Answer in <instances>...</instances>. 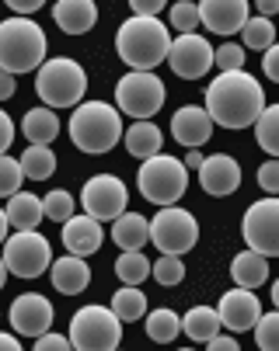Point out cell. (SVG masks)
I'll list each match as a JSON object with an SVG mask.
<instances>
[{
    "label": "cell",
    "instance_id": "cell-1",
    "mask_svg": "<svg viewBox=\"0 0 279 351\" xmlns=\"http://www.w3.org/2000/svg\"><path fill=\"white\" fill-rule=\"evenodd\" d=\"M203 108L213 119V125L234 129V132L248 129V125H255L258 112L265 108V87L245 70L216 73L206 84V105Z\"/></svg>",
    "mask_w": 279,
    "mask_h": 351
},
{
    "label": "cell",
    "instance_id": "cell-2",
    "mask_svg": "<svg viewBox=\"0 0 279 351\" xmlns=\"http://www.w3.org/2000/svg\"><path fill=\"white\" fill-rule=\"evenodd\" d=\"M168 45H171V35L161 18L133 14L115 32V53L129 70H157L168 60Z\"/></svg>",
    "mask_w": 279,
    "mask_h": 351
},
{
    "label": "cell",
    "instance_id": "cell-3",
    "mask_svg": "<svg viewBox=\"0 0 279 351\" xmlns=\"http://www.w3.org/2000/svg\"><path fill=\"white\" fill-rule=\"evenodd\" d=\"M67 129L77 149H84L91 157H102L122 139V115L109 101H84V105H74Z\"/></svg>",
    "mask_w": 279,
    "mask_h": 351
},
{
    "label": "cell",
    "instance_id": "cell-4",
    "mask_svg": "<svg viewBox=\"0 0 279 351\" xmlns=\"http://www.w3.org/2000/svg\"><path fill=\"white\" fill-rule=\"evenodd\" d=\"M45 49H49V42H45V32L25 18V14H14L8 21H0V70L8 73H32L42 66L45 60Z\"/></svg>",
    "mask_w": 279,
    "mask_h": 351
},
{
    "label": "cell",
    "instance_id": "cell-5",
    "mask_svg": "<svg viewBox=\"0 0 279 351\" xmlns=\"http://www.w3.org/2000/svg\"><path fill=\"white\" fill-rule=\"evenodd\" d=\"M35 90H38L45 108H53V112L56 108H74V105H80V97L87 90V73L70 56L42 60L38 77H35Z\"/></svg>",
    "mask_w": 279,
    "mask_h": 351
},
{
    "label": "cell",
    "instance_id": "cell-6",
    "mask_svg": "<svg viewBox=\"0 0 279 351\" xmlns=\"http://www.w3.org/2000/svg\"><path fill=\"white\" fill-rule=\"evenodd\" d=\"M136 188L154 206H175L185 195V188H189V167L168 154H154L147 160H140Z\"/></svg>",
    "mask_w": 279,
    "mask_h": 351
},
{
    "label": "cell",
    "instance_id": "cell-7",
    "mask_svg": "<svg viewBox=\"0 0 279 351\" xmlns=\"http://www.w3.org/2000/svg\"><path fill=\"white\" fill-rule=\"evenodd\" d=\"M67 337L77 351H115L122 344V320L112 313V306H80L70 317Z\"/></svg>",
    "mask_w": 279,
    "mask_h": 351
},
{
    "label": "cell",
    "instance_id": "cell-8",
    "mask_svg": "<svg viewBox=\"0 0 279 351\" xmlns=\"http://www.w3.org/2000/svg\"><path fill=\"white\" fill-rule=\"evenodd\" d=\"M164 80L154 70H129L115 84V108L129 119H154L164 108Z\"/></svg>",
    "mask_w": 279,
    "mask_h": 351
},
{
    "label": "cell",
    "instance_id": "cell-9",
    "mask_svg": "<svg viewBox=\"0 0 279 351\" xmlns=\"http://www.w3.org/2000/svg\"><path fill=\"white\" fill-rule=\"evenodd\" d=\"M150 243L161 254H189L199 243V223L189 209L175 206H157V216L150 219Z\"/></svg>",
    "mask_w": 279,
    "mask_h": 351
},
{
    "label": "cell",
    "instance_id": "cell-10",
    "mask_svg": "<svg viewBox=\"0 0 279 351\" xmlns=\"http://www.w3.org/2000/svg\"><path fill=\"white\" fill-rule=\"evenodd\" d=\"M4 265H8V275H18V278H38L53 261V250H49V240H45L38 230H18L14 237L4 240Z\"/></svg>",
    "mask_w": 279,
    "mask_h": 351
},
{
    "label": "cell",
    "instance_id": "cell-11",
    "mask_svg": "<svg viewBox=\"0 0 279 351\" xmlns=\"http://www.w3.org/2000/svg\"><path fill=\"white\" fill-rule=\"evenodd\" d=\"M241 237L258 254L279 258V198L276 195H265L258 202H252V209L245 213V223H241Z\"/></svg>",
    "mask_w": 279,
    "mask_h": 351
},
{
    "label": "cell",
    "instance_id": "cell-12",
    "mask_svg": "<svg viewBox=\"0 0 279 351\" xmlns=\"http://www.w3.org/2000/svg\"><path fill=\"white\" fill-rule=\"evenodd\" d=\"M126 202H129V191L122 184V178L115 174H95L84 181V191H80V206L87 216H95L98 223H112L119 213H126Z\"/></svg>",
    "mask_w": 279,
    "mask_h": 351
},
{
    "label": "cell",
    "instance_id": "cell-13",
    "mask_svg": "<svg viewBox=\"0 0 279 351\" xmlns=\"http://www.w3.org/2000/svg\"><path fill=\"white\" fill-rule=\"evenodd\" d=\"M164 63L181 80H199V77H206L213 70V45L203 35H196V32H181L178 38H171Z\"/></svg>",
    "mask_w": 279,
    "mask_h": 351
},
{
    "label": "cell",
    "instance_id": "cell-14",
    "mask_svg": "<svg viewBox=\"0 0 279 351\" xmlns=\"http://www.w3.org/2000/svg\"><path fill=\"white\" fill-rule=\"evenodd\" d=\"M213 310H216V317H220V327L241 334V330H252V327H255V320H258V313H262V303H258L255 289L234 285L230 292L220 295V303H216Z\"/></svg>",
    "mask_w": 279,
    "mask_h": 351
},
{
    "label": "cell",
    "instance_id": "cell-15",
    "mask_svg": "<svg viewBox=\"0 0 279 351\" xmlns=\"http://www.w3.org/2000/svg\"><path fill=\"white\" fill-rule=\"evenodd\" d=\"M53 317H56V310H53V303L42 292H21L11 303V327H14V334L38 337V334H45L53 327Z\"/></svg>",
    "mask_w": 279,
    "mask_h": 351
},
{
    "label": "cell",
    "instance_id": "cell-16",
    "mask_svg": "<svg viewBox=\"0 0 279 351\" xmlns=\"http://www.w3.org/2000/svg\"><path fill=\"white\" fill-rule=\"evenodd\" d=\"M196 11H199V25L213 35H223V38L241 32V25L252 18L248 0H199Z\"/></svg>",
    "mask_w": 279,
    "mask_h": 351
},
{
    "label": "cell",
    "instance_id": "cell-17",
    "mask_svg": "<svg viewBox=\"0 0 279 351\" xmlns=\"http://www.w3.org/2000/svg\"><path fill=\"white\" fill-rule=\"evenodd\" d=\"M199 171V184L206 195L213 198H227L241 188V164L230 157V154H213V157H203V164L196 167Z\"/></svg>",
    "mask_w": 279,
    "mask_h": 351
},
{
    "label": "cell",
    "instance_id": "cell-18",
    "mask_svg": "<svg viewBox=\"0 0 279 351\" xmlns=\"http://www.w3.org/2000/svg\"><path fill=\"white\" fill-rule=\"evenodd\" d=\"M213 119L206 115L203 105H181L175 115H171V136L175 143H181L185 149H199L203 143H210L213 136Z\"/></svg>",
    "mask_w": 279,
    "mask_h": 351
},
{
    "label": "cell",
    "instance_id": "cell-19",
    "mask_svg": "<svg viewBox=\"0 0 279 351\" xmlns=\"http://www.w3.org/2000/svg\"><path fill=\"white\" fill-rule=\"evenodd\" d=\"M105 243V230L95 216H87V213H74L70 219H63V247L70 250V254L77 258H91V254H98Z\"/></svg>",
    "mask_w": 279,
    "mask_h": 351
},
{
    "label": "cell",
    "instance_id": "cell-20",
    "mask_svg": "<svg viewBox=\"0 0 279 351\" xmlns=\"http://www.w3.org/2000/svg\"><path fill=\"white\" fill-rule=\"evenodd\" d=\"M49 282L56 285L60 295H80L87 285H91V268H87V258H77V254H63L56 261H49Z\"/></svg>",
    "mask_w": 279,
    "mask_h": 351
},
{
    "label": "cell",
    "instance_id": "cell-21",
    "mask_svg": "<svg viewBox=\"0 0 279 351\" xmlns=\"http://www.w3.org/2000/svg\"><path fill=\"white\" fill-rule=\"evenodd\" d=\"M53 21L67 35H87L98 25V4L95 0H56Z\"/></svg>",
    "mask_w": 279,
    "mask_h": 351
},
{
    "label": "cell",
    "instance_id": "cell-22",
    "mask_svg": "<svg viewBox=\"0 0 279 351\" xmlns=\"http://www.w3.org/2000/svg\"><path fill=\"white\" fill-rule=\"evenodd\" d=\"M150 240V219L140 213H119L112 219V243L119 250H144V243Z\"/></svg>",
    "mask_w": 279,
    "mask_h": 351
},
{
    "label": "cell",
    "instance_id": "cell-23",
    "mask_svg": "<svg viewBox=\"0 0 279 351\" xmlns=\"http://www.w3.org/2000/svg\"><path fill=\"white\" fill-rule=\"evenodd\" d=\"M122 143H126V149H129V157L147 160V157L161 154V146H164V132H161L150 119H136V122L122 132Z\"/></svg>",
    "mask_w": 279,
    "mask_h": 351
},
{
    "label": "cell",
    "instance_id": "cell-24",
    "mask_svg": "<svg viewBox=\"0 0 279 351\" xmlns=\"http://www.w3.org/2000/svg\"><path fill=\"white\" fill-rule=\"evenodd\" d=\"M230 278H234V285L241 289H258L269 282V258L258 254V250H241V254L230 261Z\"/></svg>",
    "mask_w": 279,
    "mask_h": 351
},
{
    "label": "cell",
    "instance_id": "cell-25",
    "mask_svg": "<svg viewBox=\"0 0 279 351\" xmlns=\"http://www.w3.org/2000/svg\"><path fill=\"white\" fill-rule=\"evenodd\" d=\"M4 216H8V223L14 230H38V223H42V198L18 188L14 195H8Z\"/></svg>",
    "mask_w": 279,
    "mask_h": 351
},
{
    "label": "cell",
    "instance_id": "cell-26",
    "mask_svg": "<svg viewBox=\"0 0 279 351\" xmlns=\"http://www.w3.org/2000/svg\"><path fill=\"white\" fill-rule=\"evenodd\" d=\"M21 132H25V139L28 143H38V146H49L56 136H60V115L53 112V108H32V112H25V119H21Z\"/></svg>",
    "mask_w": 279,
    "mask_h": 351
},
{
    "label": "cell",
    "instance_id": "cell-27",
    "mask_svg": "<svg viewBox=\"0 0 279 351\" xmlns=\"http://www.w3.org/2000/svg\"><path fill=\"white\" fill-rule=\"evenodd\" d=\"M216 330H220V317H216L213 306H192L189 313L181 317V334L189 337L192 344H206Z\"/></svg>",
    "mask_w": 279,
    "mask_h": 351
},
{
    "label": "cell",
    "instance_id": "cell-28",
    "mask_svg": "<svg viewBox=\"0 0 279 351\" xmlns=\"http://www.w3.org/2000/svg\"><path fill=\"white\" fill-rule=\"evenodd\" d=\"M18 164H21V174H25L28 181H49L53 171H56V154H53L49 146L28 143V149L18 157Z\"/></svg>",
    "mask_w": 279,
    "mask_h": 351
},
{
    "label": "cell",
    "instance_id": "cell-29",
    "mask_svg": "<svg viewBox=\"0 0 279 351\" xmlns=\"http://www.w3.org/2000/svg\"><path fill=\"white\" fill-rule=\"evenodd\" d=\"M147 295H144V289L140 285H122L115 295H112V313L122 320V324H136L140 317L147 313Z\"/></svg>",
    "mask_w": 279,
    "mask_h": 351
},
{
    "label": "cell",
    "instance_id": "cell-30",
    "mask_svg": "<svg viewBox=\"0 0 279 351\" xmlns=\"http://www.w3.org/2000/svg\"><path fill=\"white\" fill-rule=\"evenodd\" d=\"M144 317H147V337L157 341V344H171V341L181 334V317H178L175 310H168V306L150 310V313H144Z\"/></svg>",
    "mask_w": 279,
    "mask_h": 351
},
{
    "label": "cell",
    "instance_id": "cell-31",
    "mask_svg": "<svg viewBox=\"0 0 279 351\" xmlns=\"http://www.w3.org/2000/svg\"><path fill=\"white\" fill-rule=\"evenodd\" d=\"M115 275L122 285H144L150 278V261L144 258V250H122L115 261Z\"/></svg>",
    "mask_w": 279,
    "mask_h": 351
},
{
    "label": "cell",
    "instance_id": "cell-32",
    "mask_svg": "<svg viewBox=\"0 0 279 351\" xmlns=\"http://www.w3.org/2000/svg\"><path fill=\"white\" fill-rule=\"evenodd\" d=\"M255 139L269 157L279 154V105H265L255 119Z\"/></svg>",
    "mask_w": 279,
    "mask_h": 351
},
{
    "label": "cell",
    "instance_id": "cell-33",
    "mask_svg": "<svg viewBox=\"0 0 279 351\" xmlns=\"http://www.w3.org/2000/svg\"><path fill=\"white\" fill-rule=\"evenodd\" d=\"M74 209H77V202H74V195L67 188H53V191L42 195V219L63 223V219L74 216Z\"/></svg>",
    "mask_w": 279,
    "mask_h": 351
},
{
    "label": "cell",
    "instance_id": "cell-34",
    "mask_svg": "<svg viewBox=\"0 0 279 351\" xmlns=\"http://www.w3.org/2000/svg\"><path fill=\"white\" fill-rule=\"evenodd\" d=\"M241 35H245V49H269L276 45V28H272V18H248L241 25Z\"/></svg>",
    "mask_w": 279,
    "mask_h": 351
},
{
    "label": "cell",
    "instance_id": "cell-35",
    "mask_svg": "<svg viewBox=\"0 0 279 351\" xmlns=\"http://www.w3.org/2000/svg\"><path fill=\"white\" fill-rule=\"evenodd\" d=\"M255 344L262 348V351H276L279 348V313L276 310H269V313H258V320H255Z\"/></svg>",
    "mask_w": 279,
    "mask_h": 351
},
{
    "label": "cell",
    "instance_id": "cell-36",
    "mask_svg": "<svg viewBox=\"0 0 279 351\" xmlns=\"http://www.w3.org/2000/svg\"><path fill=\"white\" fill-rule=\"evenodd\" d=\"M150 275H154V282H161V285H178V282L185 278L181 254H161V258L150 265Z\"/></svg>",
    "mask_w": 279,
    "mask_h": 351
},
{
    "label": "cell",
    "instance_id": "cell-37",
    "mask_svg": "<svg viewBox=\"0 0 279 351\" xmlns=\"http://www.w3.org/2000/svg\"><path fill=\"white\" fill-rule=\"evenodd\" d=\"M171 18V28L181 35V32H196L199 28V11H196V0H178V4H171L168 11Z\"/></svg>",
    "mask_w": 279,
    "mask_h": 351
},
{
    "label": "cell",
    "instance_id": "cell-38",
    "mask_svg": "<svg viewBox=\"0 0 279 351\" xmlns=\"http://www.w3.org/2000/svg\"><path fill=\"white\" fill-rule=\"evenodd\" d=\"M213 66H216L220 73H227V70H245V45L223 42L220 49H213Z\"/></svg>",
    "mask_w": 279,
    "mask_h": 351
},
{
    "label": "cell",
    "instance_id": "cell-39",
    "mask_svg": "<svg viewBox=\"0 0 279 351\" xmlns=\"http://www.w3.org/2000/svg\"><path fill=\"white\" fill-rule=\"evenodd\" d=\"M21 181H25L21 164H18L14 157H8V154H0V198L14 195V191L21 188Z\"/></svg>",
    "mask_w": 279,
    "mask_h": 351
},
{
    "label": "cell",
    "instance_id": "cell-40",
    "mask_svg": "<svg viewBox=\"0 0 279 351\" xmlns=\"http://www.w3.org/2000/svg\"><path fill=\"white\" fill-rule=\"evenodd\" d=\"M258 188H262L265 195H279V160H276V157L258 167Z\"/></svg>",
    "mask_w": 279,
    "mask_h": 351
},
{
    "label": "cell",
    "instance_id": "cell-41",
    "mask_svg": "<svg viewBox=\"0 0 279 351\" xmlns=\"http://www.w3.org/2000/svg\"><path fill=\"white\" fill-rule=\"evenodd\" d=\"M67 348H70L67 334H49V330H45V334L35 337V351H67Z\"/></svg>",
    "mask_w": 279,
    "mask_h": 351
},
{
    "label": "cell",
    "instance_id": "cell-42",
    "mask_svg": "<svg viewBox=\"0 0 279 351\" xmlns=\"http://www.w3.org/2000/svg\"><path fill=\"white\" fill-rule=\"evenodd\" d=\"M129 8L133 14H144V18H157L164 8H168V0H129Z\"/></svg>",
    "mask_w": 279,
    "mask_h": 351
},
{
    "label": "cell",
    "instance_id": "cell-43",
    "mask_svg": "<svg viewBox=\"0 0 279 351\" xmlns=\"http://www.w3.org/2000/svg\"><path fill=\"white\" fill-rule=\"evenodd\" d=\"M262 70H265V77L269 80H279V49L276 45H269V49H262Z\"/></svg>",
    "mask_w": 279,
    "mask_h": 351
},
{
    "label": "cell",
    "instance_id": "cell-44",
    "mask_svg": "<svg viewBox=\"0 0 279 351\" xmlns=\"http://www.w3.org/2000/svg\"><path fill=\"white\" fill-rule=\"evenodd\" d=\"M11 143H14V122L8 112H0V154H8Z\"/></svg>",
    "mask_w": 279,
    "mask_h": 351
},
{
    "label": "cell",
    "instance_id": "cell-45",
    "mask_svg": "<svg viewBox=\"0 0 279 351\" xmlns=\"http://www.w3.org/2000/svg\"><path fill=\"white\" fill-rule=\"evenodd\" d=\"M206 348L210 351H238V337H230V334H213L210 341H206Z\"/></svg>",
    "mask_w": 279,
    "mask_h": 351
},
{
    "label": "cell",
    "instance_id": "cell-46",
    "mask_svg": "<svg viewBox=\"0 0 279 351\" xmlns=\"http://www.w3.org/2000/svg\"><path fill=\"white\" fill-rule=\"evenodd\" d=\"M4 4H8L14 14H25V18H28V14H35V11L45 4V0H4Z\"/></svg>",
    "mask_w": 279,
    "mask_h": 351
},
{
    "label": "cell",
    "instance_id": "cell-47",
    "mask_svg": "<svg viewBox=\"0 0 279 351\" xmlns=\"http://www.w3.org/2000/svg\"><path fill=\"white\" fill-rule=\"evenodd\" d=\"M14 90H18V84H14V73L0 70V101H8V97H14Z\"/></svg>",
    "mask_w": 279,
    "mask_h": 351
},
{
    "label": "cell",
    "instance_id": "cell-48",
    "mask_svg": "<svg viewBox=\"0 0 279 351\" xmlns=\"http://www.w3.org/2000/svg\"><path fill=\"white\" fill-rule=\"evenodd\" d=\"M255 8H258L262 18H272V14L279 11V0H255Z\"/></svg>",
    "mask_w": 279,
    "mask_h": 351
},
{
    "label": "cell",
    "instance_id": "cell-49",
    "mask_svg": "<svg viewBox=\"0 0 279 351\" xmlns=\"http://www.w3.org/2000/svg\"><path fill=\"white\" fill-rule=\"evenodd\" d=\"M0 351H21V341L14 334H4L0 330Z\"/></svg>",
    "mask_w": 279,
    "mask_h": 351
},
{
    "label": "cell",
    "instance_id": "cell-50",
    "mask_svg": "<svg viewBox=\"0 0 279 351\" xmlns=\"http://www.w3.org/2000/svg\"><path fill=\"white\" fill-rule=\"evenodd\" d=\"M181 164H185V167H189V171H196V167L203 164V154H199V149H189V157H185Z\"/></svg>",
    "mask_w": 279,
    "mask_h": 351
},
{
    "label": "cell",
    "instance_id": "cell-51",
    "mask_svg": "<svg viewBox=\"0 0 279 351\" xmlns=\"http://www.w3.org/2000/svg\"><path fill=\"white\" fill-rule=\"evenodd\" d=\"M8 230H11V223H8V216H4V209H0V243L8 240Z\"/></svg>",
    "mask_w": 279,
    "mask_h": 351
},
{
    "label": "cell",
    "instance_id": "cell-52",
    "mask_svg": "<svg viewBox=\"0 0 279 351\" xmlns=\"http://www.w3.org/2000/svg\"><path fill=\"white\" fill-rule=\"evenodd\" d=\"M8 285V265H4V258H0V289Z\"/></svg>",
    "mask_w": 279,
    "mask_h": 351
}]
</instances>
